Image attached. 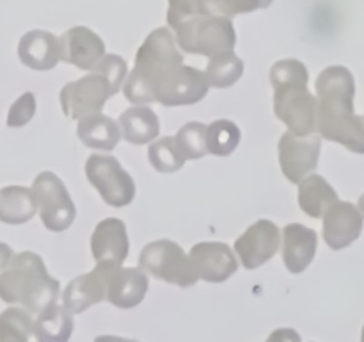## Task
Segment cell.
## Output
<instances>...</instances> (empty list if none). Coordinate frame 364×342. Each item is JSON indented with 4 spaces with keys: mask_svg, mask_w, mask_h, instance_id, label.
<instances>
[{
    "mask_svg": "<svg viewBox=\"0 0 364 342\" xmlns=\"http://www.w3.org/2000/svg\"><path fill=\"white\" fill-rule=\"evenodd\" d=\"M316 130L350 152L364 153V118L354 110V75L345 66H329L316 78Z\"/></svg>",
    "mask_w": 364,
    "mask_h": 342,
    "instance_id": "cell-1",
    "label": "cell"
},
{
    "mask_svg": "<svg viewBox=\"0 0 364 342\" xmlns=\"http://www.w3.org/2000/svg\"><path fill=\"white\" fill-rule=\"evenodd\" d=\"M308 68L297 59H281L270 70L274 86V113L297 135L316 130L318 100L308 89Z\"/></svg>",
    "mask_w": 364,
    "mask_h": 342,
    "instance_id": "cell-2",
    "label": "cell"
},
{
    "mask_svg": "<svg viewBox=\"0 0 364 342\" xmlns=\"http://www.w3.org/2000/svg\"><path fill=\"white\" fill-rule=\"evenodd\" d=\"M59 285V280L50 276L38 253L21 252L11 259L9 266L0 274V299L39 314L55 303Z\"/></svg>",
    "mask_w": 364,
    "mask_h": 342,
    "instance_id": "cell-3",
    "label": "cell"
},
{
    "mask_svg": "<svg viewBox=\"0 0 364 342\" xmlns=\"http://www.w3.org/2000/svg\"><path fill=\"white\" fill-rule=\"evenodd\" d=\"M183 63L178 41L167 28L160 27L146 38L135 56V66L127 75L123 93L128 102L149 103L153 100V84L160 73L174 64Z\"/></svg>",
    "mask_w": 364,
    "mask_h": 342,
    "instance_id": "cell-4",
    "label": "cell"
},
{
    "mask_svg": "<svg viewBox=\"0 0 364 342\" xmlns=\"http://www.w3.org/2000/svg\"><path fill=\"white\" fill-rule=\"evenodd\" d=\"M176 31L178 46L196 56H217L230 52L237 45L233 25L224 16L196 14L173 25Z\"/></svg>",
    "mask_w": 364,
    "mask_h": 342,
    "instance_id": "cell-5",
    "label": "cell"
},
{
    "mask_svg": "<svg viewBox=\"0 0 364 342\" xmlns=\"http://www.w3.org/2000/svg\"><path fill=\"white\" fill-rule=\"evenodd\" d=\"M139 267L156 280L178 287H192L199 280L191 256L181 246L169 239H160L146 244L139 255Z\"/></svg>",
    "mask_w": 364,
    "mask_h": 342,
    "instance_id": "cell-6",
    "label": "cell"
},
{
    "mask_svg": "<svg viewBox=\"0 0 364 342\" xmlns=\"http://www.w3.org/2000/svg\"><path fill=\"white\" fill-rule=\"evenodd\" d=\"M208 78L205 71L196 68L174 64L167 68L153 84V100L166 107L192 105L201 102L208 93Z\"/></svg>",
    "mask_w": 364,
    "mask_h": 342,
    "instance_id": "cell-7",
    "label": "cell"
},
{
    "mask_svg": "<svg viewBox=\"0 0 364 342\" xmlns=\"http://www.w3.org/2000/svg\"><path fill=\"white\" fill-rule=\"evenodd\" d=\"M38 212L50 232H64L71 227L77 209L64 182L52 171H41L32 184Z\"/></svg>",
    "mask_w": 364,
    "mask_h": 342,
    "instance_id": "cell-8",
    "label": "cell"
},
{
    "mask_svg": "<svg viewBox=\"0 0 364 342\" xmlns=\"http://www.w3.org/2000/svg\"><path fill=\"white\" fill-rule=\"evenodd\" d=\"M85 177L109 205L119 209L134 202L135 182L116 157L92 153L85 162Z\"/></svg>",
    "mask_w": 364,
    "mask_h": 342,
    "instance_id": "cell-9",
    "label": "cell"
},
{
    "mask_svg": "<svg viewBox=\"0 0 364 342\" xmlns=\"http://www.w3.org/2000/svg\"><path fill=\"white\" fill-rule=\"evenodd\" d=\"M112 84L98 71L84 75L78 81L70 82L60 91L59 100L63 113L71 120H82L89 114L102 113L103 105L114 96Z\"/></svg>",
    "mask_w": 364,
    "mask_h": 342,
    "instance_id": "cell-10",
    "label": "cell"
},
{
    "mask_svg": "<svg viewBox=\"0 0 364 342\" xmlns=\"http://www.w3.org/2000/svg\"><path fill=\"white\" fill-rule=\"evenodd\" d=\"M318 135H297L284 132L279 139V166L291 184H301L311 171H315L320 157Z\"/></svg>",
    "mask_w": 364,
    "mask_h": 342,
    "instance_id": "cell-11",
    "label": "cell"
},
{
    "mask_svg": "<svg viewBox=\"0 0 364 342\" xmlns=\"http://www.w3.org/2000/svg\"><path fill=\"white\" fill-rule=\"evenodd\" d=\"M281 244V230L269 219H259L235 241V252L245 269H256L269 262Z\"/></svg>",
    "mask_w": 364,
    "mask_h": 342,
    "instance_id": "cell-12",
    "label": "cell"
},
{
    "mask_svg": "<svg viewBox=\"0 0 364 342\" xmlns=\"http://www.w3.org/2000/svg\"><path fill=\"white\" fill-rule=\"evenodd\" d=\"M364 214L358 205L348 202H334L323 214V239L333 249L350 246L361 235Z\"/></svg>",
    "mask_w": 364,
    "mask_h": 342,
    "instance_id": "cell-13",
    "label": "cell"
},
{
    "mask_svg": "<svg viewBox=\"0 0 364 342\" xmlns=\"http://www.w3.org/2000/svg\"><path fill=\"white\" fill-rule=\"evenodd\" d=\"M198 276L212 284H223L238 269V260L224 242H199L188 253Z\"/></svg>",
    "mask_w": 364,
    "mask_h": 342,
    "instance_id": "cell-14",
    "label": "cell"
},
{
    "mask_svg": "<svg viewBox=\"0 0 364 342\" xmlns=\"http://www.w3.org/2000/svg\"><path fill=\"white\" fill-rule=\"evenodd\" d=\"M60 61L91 71L105 57V43L87 27H73L59 38Z\"/></svg>",
    "mask_w": 364,
    "mask_h": 342,
    "instance_id": "cell-15",
    "label": "cell"
},
{
    "mask_svg": "<svg viewBox=\"0 0 364 342\" xmlns=\"http://www.w3.org/2000/svg\"><path fill=\"white\" fill-rule=\"evenodd\" d=\"M116 266L107 264H96L95 269L87 274L77 276L70 281L63 294V305L71 314H80L89 306L102 303L107 299V285H109V274Z\"/></svg>",
    "mask_w": 364,
    "mask_h": 342,
    "instance_id": "cell-16",
    "label": "cell"
},
{
    "mask_svg": "<svg viewBox=\"0 0 364 342\" xmlns=\"http://www.w3.org/2000/svg\"><path fill=\"white\" fill-rule=\"evenodd\" d=\"M127 224L117 217H107L96 224L91 235V252L96 264L107 266H123L128 256Z\"/></svg>",
    "mask_w": 364,
    "mask_h": 342,
    "instance_id": "cell-17",
    "label": "cell"
},
{
    "mask_svg": "<svg viewBox=\"0 0 364 342\" xmlns=\"http://www.w3.org/2000/svg\"><path fill=\"white\" fill-rule=\"evenodd\" d=\"M148 276L141 267H112L107 285V301L117 309H134L141 305L148 292Z\"/></svg>",
    "mask_w": 364,
    "mask_h": 342,
    "instance_id": "cell-18",
    "label": "cell"
},
{
    "mask_svg": "<svg viewBox=\"0 0 364 342\" xmlns=\"http://www.w3.org/2000/svg\"><path fill=\"white\" fill-rule=\"evenodd\" d=\"M318 246V235L313 228L290 223L283 230V262L290 273L299 274L313 262Z\"/></svg>",
    "mask_w": 364,
    "mask_h": 342,
    "instance_id": "cell-19",
    "label": "cell"
},
{
    "mask_svg": "<svg viewBox=\"0 0 364 342\" xmlns=\"http://www.w3.org/2000/svg\"><path fill=\"white\" fill-rule=\"evenodd\" d=\"M18 57L34 71H48L60 61L59 38L46 31H31L18 43Z\"/></svg>",
    "mask_w": 364,
    "mask_h": 342,
    "instance_id": "cell-20",
    "label": "cell"
},
{
    "mask_svg": "<svg viewBox=\"0 0 364 342\" xmlns=\"http://www.w3.org/2000/svg\"><path fill=\"white\" fill-rule=\"evenodd\" d=\"M77 135L89 148L110 152L116 148L123 134H121L119 121L102 113H96L78 120Z\"/></svg>",
    "mask_w": 364,
    "mask_h": 342,
    "instance_id": "cell-21",
    "label": "cell"
},
{
    "mask_svg": "<svg viewBox=\"0 0 364 342\" xmlns=\"http://www.w3.org/2000/svg\"><path fill=\"white\" fill-rule=\"evenodd\" d=\"M38 214L34 191L23 185H6L0 189V223L23 224Z\"/></svg>",
    "mask_w": 364,
    "mask_h": 342,
    "instance_id": "cell-22",
    "label": "cell"
},
{
    "mask_svg": "<svg viewBox=\"0 0 364 342\" xmlns=\"http://www.w3.org/2000/svg\"><path fill=\"white\" fill-rule=\"evenodd\" d=\"M117 121L124 141L130 145H146L155 141L156 135L160 134L159 116L149 107L139 105L127 109Z\"/></svg>",
    "mask_w": 364,
    "mask_h": 342,
    "instance_id": "cell-23",
    "label": "cell"
},
{
    "mask_svg": "<svg viewBox=\"0 0 364 342\" xmlns=\"http://www.w3.org/2000/svg\"><path fill=\"white\" fill-rule=\"evenodd\" d=\"M334 202H338L336 191L320 175H309L299 184V205L308 216L318 219Z\"/></svg>",
    "mask_w": 364,
    "mask_h": 342,
    "instance_id": "cell-24",
    "label": "cell"
},
{
    "mask_svg": "<svg viewBox=\"0 0 364 342\" xmlns=\"http://www.w3.org/2000/svg\"><path fill=\"white\" fill-rule=\"evenodd\" d=\"M73 314L64 305L52 303L43 312L36 314V337H38V341H68L73 333Z\"/></svg>",
    "mask_w": 364,
    "mask_h": 342,
    "instance_id": "cell-25",
    "label": "cell"
},
{
    "mask_svg": "<svg viewBox=\"0 0 364 342\" xmlns=\"http://www.w3.org/2000/svg\"><path fill=\"white\" fill-rule=\"evenodd\" d=\"M36 337V319L23 306H9L0 314V342H28Z\"/></svg>",
    "mask_w": 364,
    "mask_h": 342,
    "instance_id": "cell-26",
    "label": "cell"
},
{
    "mask_svg": "<svg viewBox=\"0 0 364 342\" xmlns=\"http://www.w3.org/2000/svg\"><path fill=\"white\" fill-rule=\"evenodd\" d=\"M205 75L212 88H230V86H233L244 75V61L233 50L217 53V56L210 57V63L206 64Z\"/></svg>",
    "mask_w": 364,
    "mask_h": 342,
    "instance_id": "cell-27",
    "label": "cell"
},
{
    "mask_svg": "<svg viewBox=\"0 0 364 342\" xmlns=\"http://www.w3.org/2000/svg\"><path fill=\"white\" fill-rule=\"evenodd\" d=\"M240 128L237 123L230 120H217L208 125V134H206V145L208 152L213 155L228 157L237 150L240 142Z\"/></svg>",
    "mask_w": 364,
    "mask_h": 342,
    "instance_id": "cell-28",
    "label": "cell"
},
{
    "mask_svg": "<svg viewBox=\"0 0 364 342\" xmlns=\"http://www.w3.org/2000/svg\"><path fill=\"white\" fill-rule=\"evenodd\" d=\"M148 157L151 166L160 173H174L183 167L185 157L178 148L176 138H160L159 141L151 142L148 150Z\"/></svg>",
    "mask_w": 364,
    "mask_h": 342,
    "instance_id": "cell-29",
    "label": "cell"
},
{
    "mask_svg": "<svg viewBox=\"0 0 364 342\" xmlns=\"http://www.w3.org/2000/svg\"><path fill=\"white\" fill-rule=\"evenodd\" d=\"M206 134H208V125L199 123V121H191L178 130L174 138H176L178 148L183 153L185 159L196 160L210 153L208 145H206Z\"/></svg>",
    "mask_w": 364,
    "mask_h": 342,
    "instance_id": "cell-30",
    "label": "cell"
},
{
    "mask_svg": "<svg viewBox=\"0 0 364 342\" xmlns=\"http://www.w3.org/2000/svg\"><path fill=\"white\" fill-rule=\"evenodd\" d=\"M91 71H98L103 77H107V81L112 84L114 93H119V89L123 88L124 84V78H127L128 66L127 61H124L123 57L116 56V53H110V56L103 57V59L96 64L95 70Z\"/></svg>",
    "mask_w": 364,
    "mask_h": 342,
    "instance_id": "cell-31",
    "label": "cell"
},
{
    "mask_svg": "<svg viewBox=\"0 0 364 342\" xmlns=\"http://www.w3.org/2000/svg\"><path fill=\"white\" fill-rule=\"evenodd\" d=\"M36 114V96L31 91L23 93L7 113V127L21 128L34 118Z\"/></svg>",
    "mask_w": 364,
    "mask_h": 342,
    "instance_id": "cell-32",
    "label": "cell"
},
{
    "mask_svg": "<svg viewBox=\"0 0 364 342\" xmlns=\"http://www.w3.org/2000/svg\"><path fill=\"white\" fill-rule=\"evenodd\" d=\"M13 256H14V253H13V249H11V246L6 244V242H0V274H2V271L9 266V262Z\"/></svg>",
    "mask_w": 364,
    "mask_h": 342,
    "instance_id": "cell-33",
    "label": "cell"
},
{
    "mask_svg": "<svg viewBox=\"0 0 364 342\" xmlns=\"http://www.w3.org/2000/svg\"><path fill=\"white\" fill-rule=\"evenodd\" d=\"M358 207H359V209H361V212L364 214V195L361 196V198H359V203H358Z\"/></svg>",
    "mask_w": 364,
    "mask_h": 342,
    "instance_id": "cell-34",
    "label": "cell"
},
{
    "mask_svg": "<svg viewBox=\"0 0 364 342\" xmlns=\"http://www.w3.org/2000/svg\"><path fill=\"white\" fill-rule=\"evenodd\" d=\"M363 341H364V330H363Z\"/></svg>",
    "mask_w": 364,
    "mask_h": 342,
    "instance_id": "cell-35",
    "label": "cell"
}]
</instances>
